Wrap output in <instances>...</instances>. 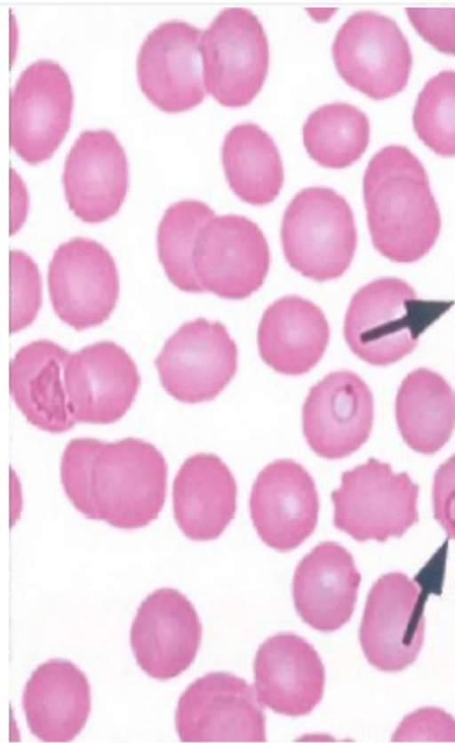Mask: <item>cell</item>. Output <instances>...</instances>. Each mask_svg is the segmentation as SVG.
Segmentation results:
<instances>
[{
    "instance_id": "ba28073f",
    "label": "cell",
    "mask_w": 455,
    "mask_h": 743,
    "mask_svg": "<svg viewBox=\"0 0 455 743\" xmlns=\"http://www.w3.org/2000/svg\"><path fill=\"white\" fill-rule=\"evenodd\" d=\"M74 92L60 63L40 59L19 76L10 94V145L26 163L50 159L70 124Z\"/></svg>"
},
{
    "instance_id": "8fae6325",
    "label": "cell",
    "mask_w": 455,
    "mask_h": 743,
    "mask_svg": "<svg viewBox=\"0 0 455 743\" xmlns=\"http://www.w3.org/2000/svg\"><path fill=\"white\" fill-rule=\"evenodd\" d=\"M238 350L220 322L196 318L183 324L155 360L161 384L186 403L215 398L234 378Z\"/></svg>"
},
{
    "instance_id": "7a4b0ae2",
    "label": "cell",
    "mask_w": 455,
    "mask_h": 743,
    "mask_svg": "<svg viewBox=\"0 0 455 743\" xmlns=\"http://www.w3.org/2000/svg\"><path fill=\"white\" fill-rule=\"evenodd\" d=\"M363 196L374 248L397 263H412L433 248L441 213L427 171L406 147L388 145L369 161Z\"/></svg>"
},
{
    "instance_id": "4dcf8cb0",
    "label": "cell",
    "mask_w": 455,
    "mask_h": 743,
    "mask_svg": "<svg viewBox=\"0 0 455 743\" xmlns=\"http://www.w3.org/2000/svg\"><path fill=\"white\" fill-rule=\"evenodd\" d=\"M41 304L42 280L36 263L22 251H10V333L29 326Z\"/></svg>"
},
{
    "instance_id": "5bb4252c",
    "label": "cell",
    "mask_w": 455,
    "mask_h": 743,
    "mask_svg": "<svg viewBox=\"0 0 455 743\" xmlns=\"http://www.w3.org/2000/svg\"><path fill=\"white\" fill-rule=\"evenodd\" d=\"M202 30L183 20H168L151 30L136 60L140 91L160 110L179 113L204 100L200 61Z\"/></svg>"
},
{
    "instance_id": "4316f807",
    "label": "cell",
    "mask_w": 455,
    "mask_h": 743,
    "mask_svg": "<svg viewBox=\"0 0 455 743\" xmlns=\"http://www.w3.org/2000/svg\"><path fill=\"white\" fill-rule=\"evenodd\" d=\"M221 162L231 190L243 202L261 206L273 202L283 184L279 150L255 124L235 125L226 134Z\"/></svg>"
},
{
    "instance_id": "44dd1931",
    "label": "cell",
    "mask_w": 455,
    "mask_h": 743,
    "mask_svg": "<svg viewBox=\"0 0 455 743\" xmlns=\"http://www.w3.org/2000/svg\"><path fill=\"white\" fill-rule=\"evenodd\" d=\"M360 582L361 574L353 555L335 541H323L295 569V609L313 628L325 633L335 631L350 619Z\"/></svg>"
},
{
    "instance_id": "7c38bea8",
    "label": "cell",
    "mask_w": 455,
    "mask_h": 743,
    "mask_svg": "<svg viewBox=\"0 0 455 743\" xmlns=\"http://www.w3.org/2000/svg\"><path fill=\"white\" fill-rule=\"evenodd\" d=\"M264 710L243 678L211 672L180 696L175 725L183 742L266 741Z\"/></svg>"
},
{
    "instance_id": "4fadbf2b",
    "label": "cell",
    "mask_w": 455,
    "mask_h": 743,
    "mask_svg": "<svg viewBox=\"0 0 455 743\" xmlns=\"http://www.w3.org/2000/svg\"><path fill=\"white\" fill-rule=\"evenodd\" d=\"M425 600L405 574L390 572L372 585L359 630L363 651L376 668L401 671L412 664L423 645Z\"/></svg>"
},
{
    "instance_id": "d4e9b609",
    "label": "cell",
    "mask_w": 455,
    "mask_h": 743,
    "mask_svg": "<svg viewBox=\"0 0 455 743\" xmlns=\"http://www.w3.org/2000/svg\"><path fill=\"white\" fill-rule=\"evenodd\" d=\"M330 326L322 309L297 295L282 297L264 311L257 333L261 359L284 375H301L323 357Z\"/></svg>"
},
{
    "instance_id": "83f0119b",
    "label": "cell",
    "mask_w": 455,
    "mask_h": 743,
    "mask_svg": "<svg viewBox=\"0 0 455 743\" xmlns=\"http://www.w3.org/2000/svg\"><path fill=\"white\" fill-rule=\"evenodd\" d=\"M303 143L309 156L318 164L342 169L356 162L366 151L370 123L358 108L344 102L319 107L307 118Z\"/></svg>"
},
{
    "instance_id": "7402d4cb",
    "label": "cell",
    "mask_w": 455,
    "mask_h": 743,
    "mask_svg": "<svg viewBox=\"0 0 455 743\" xmlns=\"http://www.w3.org/2000/svg\"><path fill=\"white\" fill-rule=\"evenodd\" d=\"M236 495L235 479L220 457L194 454L183 462L173 481L176 523L189 539H215L235 517Z\"/></svg>"
},
{
    "instance_id": "ffe728a7",
    "label": "cell",
    "mask_w": 455,
    "mask_h": 743,
    "mask_svg": "<svg viewBox=\"0 0 455 743\" xmlns=\"http://www.w3.org/2000/svg\"><path fill=\"white\" fill-rule=\"evenodd\" d=\"M258 698L274 712L307 715L323 698L325 671L315 648L293 633H279L263 642L255 656Z\"/></svg>"
},
{
    "instance_id": "ac0fdd59",
    "label": "cell",
    "mask_w": 455,
    "mask_h": 743,
    "mask_svg": "<svg viewBox=\"0 0 455 743\" xmlns=\"http://www.w3.org/2000/svg\"><path fill=\"white\" fill-rule=\"evenodd\" d=\"M64 384L76 423L106 425L116 422L130 409L140 377L124 348L104 340L70 355Z\"/></svg>"
},
{
    "instance_id": "f546056e",
    "label": "cell",
    "mask_w": 455,
    "mask_h": 743,
    "mask_svg": "<svg viewBox=\"0 0 455 743\" xmlns=\"http://www.w3.org/2000/svg\"><path fill=\"white\" fill-rule=\"evenodd\" d=\"M419 139L434 153L455 156V71L443 70L419 92L412 113Z\"/></svg>"
},
{
    "instance_id": "1f68e13d",
    "label": "cell",
    "mask_w": 455,
    "mask_h": 743,
    "mask_svg": "<svg viewBox=\"0 0 455 743\" xmlns=\"http://www.w3.org/2000/svg\"><path fill=\"white\" fill-rule=\"evenodd\" d=\"M417 33L438 52L455 55V8H406Z\"/></svg>"
},
{
    "instance_id": "2e32d148",
    "label": "cell",
    "mask_w": 455,
    "mask_h": 743,
    "mask_svg": "<svg viewBox=\"0 0 455 743\" xmlns=\"http://www.w3.org/2000/svg\"><path fill=\"white\" fill-rule=\"evenodd\" d=\"M202 624L193 603L179 590L159 588L138 608L131 627V646L138 666L150 677L168 680L196 659Z\"/></svg>"
},
{
    "instance_id": "d6a6232c",
    "label": "cell",
    "mask_w": 455,
    "mask_h": 743,
    "mask_svg": "<svg viewBox=\"0 0 455 743\" xmlns=\"http://www.w3.org/2000/svg\"><path fill=\"white\" fill-rule=\"evenodd\" d=\"M434 516L455 539V454L437 468L433 485Z\"/></svg>"
},
{
    "instance_id": "30bf717a",
    "label": "cell",
    "mask_w": 455,
    "mask_h": 743,
    "mask_svg": "<svg viewBox=\"0 0 455 743\" xmlns=\"http://www.w3.org/2000/svg\"><path fill=\"white\" fill-rule=\"evenodd\" d=\"M193 266L204 292L243 300L262 286L270 252L263 232L252 220L235 214L214 216L199 231Z\"/></svg>"
},
{
    "instance_id": "d6986e66",
    "label": "cell",
    "mask_w": 455,
    "mask_h": 743,
    "mask_svg": "<svg viewBox=\"0 0 455 743\" xmlns=\"http://www.w3.org/2000/svg\"><path fill=\"white\" fill-rule=\"evenodd\" d=\"M62 184L82 221L97 224L116 215L129 187L127 156L116 136L106 129L82 132L67 155Z\"/></svg>"
},
{
    "instance_id": "9a60e30c",
    "label": "cell",
    "mask_w": 455,
    "mask_h": 743,
    "mask_svg": "<svg viewBox=\"0 0 455 743\" xmlns=\"http://www.w3.org/2000/svg\"><path fill=\"white\" fill-rule=\"evenodd\" d=\"M374 419L371 389L348 370L328 373L314 385L302 407V427L311 450L326 459L357 451L369 438Z\"/></svg>"
},
{
    "instance_id": "8992f818",
    "label": "cell",
    "mask_w": 455,
    "mask_h": 743,
    "mask_svg": "<svg viewBox=\"0 0 455 743\" xmlns=\"http://www.w3.org/2000/svg\"><path fill=\"white\" fill-rule=\"evenodd\" d=\"M204 84L220 105H248L261 90L269 63L263 26L250 10L220 12L200 42Z\"/></svg>"
},
{
    "instance_id": "e0dca14e",
    "label": "cell",
    "mask_w": 455,
    "mask_h": 743,
    "mask_svg": "<svg viewBox=\"0 0 455 743\" xmlns=\"http://www.w3.org/2000/svg\"><path fill=\"white\" fill-rule=\"evenodd\" d=\"M252 524L269 547L287 552L315 531L319 498L315 481L299 463L276 459L258 474L249 500Z\"/></svg>"
},
{
    "instance_id": "5b68a950",
    "label": "cell",
    "mask_w": 455,
    "mask_h": 743,
    "mask_svg": "<svg viewBox=\"0 0 455 743\" xmlns=\"http://www.w3.org/2000/svg\"><path fill=\"white\" fill-rule=\"evenodd\" d=\"M331 497L334 526L357 541L402 537L419 520L418 484L374 458L343 472Z\"/></svg>"
},
{
    "instance_id": "603a6c76",
    "label": "cell",
    "mask_w": 455,
    "mask_h": 743,
    "mask_svg": "<svg viewBox=\"0 0 455 743\" xmlns=\"http://www.w3.org/2000/svg\"><path fill=\"white\" fill-rule=\"evenodd\" d=\"M22 707L30 731L44 742H68L84 729L91 711L86 675L72 662L51 659L26 683Z\"/></svg>"
},
{
    "instance_id": "9c48e42d",
    "label": "cell",
    "mask_w": 455,
    "mask_h": 743,
    "mask_svg": "<svg viewBox=\"0 0 455 743\" xmlns=\"http://www.w3.org/2000/svg\"><path fill=\"white\" fill-rule=\"evenodd\" d=\"M47 283L55 314L76 331L107 321L119 297L114 258L90 238H72L54 251Z\"/></svg>"
},
{
    "instance_id": "484cf974",
    "label": "cell",
    "mask_w": 455,
    "mask_h": 743,
    "mask_svg": "<svg viewBox=\"0 0 455 743\" xmlns=\"http://www.w3.org/2000/svg\"><path fill=\"white\" fill-rule=\"evenodd\" d=\"M395 418L400 434L410 448L427 455L438 451L455 428L451 387L432 370H414L398 389Z\"/></svg>"
},
{
    "instance_id": "6da1fadb",
    "label": "cell",
    "mask_w": 455,
    "mask_h": 743,
    "mask_svg": "<svg viewBox=\"0 0 455 743\" xmlns=\"http://www.w3.org/2000/svg\"><path fill=\"white\" fill-rule=\"evenodd\" d=\"M60 473L76 510L118 529L147 526L165 502L168 465L155 445L140 438L72 439L63 451Z\"/></svg>"
},
{
    "instance_id": "52a82bcc",
    "label": "cell",
    "mask_w": 455,
    "mask_h": 743,
    "mask_svg": "<svg viewBox=\"0 0 455 743\" xmlns=\"http://www.w3.org/2000/svg\"><path fill=\"white\" fill-rule=\"evenodd\" d=\"M332 57L344 81L375 100L402 92L412 67L409 43L396 22L372 11L355 12L342 24Z\"/></svg>"
},
{
    "instance_id": "277c9868",
    "label": "cell",
    "mask_w": 455,
    "mask_h": 743,
    "mask_svg": "<svg viewBox=\"0 0 455 743\" xmlns=\"http://www.w3.org/2000/svg\"><path fill=\"white\" fill-rule=\"evenodd\" d=\"M281 240L286 261L303 276L320 283L339 278L357 245L352 209L331 188H306L284 211Z\"/></svg>"
},
{
    "instance_id": "cb8c5ba5",
    "label": "cell",
    "mask_w": 455,
    "mask_h": 743,
    "mask_svg": "<svg viewBox=\"0 0 455 743\" xmlns=\"http://www.w3.org/2000/svg\"><path fill=\"white\" fill-rule=\"evenodd\" d=\"M68 349L48 340L18 350L10 364V394L26 419L37 428L60 434L74 421L64 384Z\"/></svg>"
},
{
    "instance_id": "f1b7e54d",
    "label": "cell",
    "mask_w": 455,
    "mask_h": 743,
    "mask_svg": "<svg viewBox=\"0 0 455 743\" xmlns=\"http://www.w3.org/2000/svg\"><path fill=\"white\" fill-rule=\"evenodd\" d=\"M215 216L198 200H180L170 205L158 225L157 255L170 282L182 292H204L193 266V252L201 228Z\"/></svg>"
},
{
    "instance_id": "3957f363",
    "label": "cell",
    "mask_w": 455,
    "mask_h": 743,
    "mask_svg": "<svg viewBox=\"0 0 455 743\" xmlns=\"http://www.w3.org/2000/svg\"><path fill=\"white\" fill-rule=\"evenodd\" d=\"M453 305V300H420L407 282L380 277L353 295L345 316L344 338L360 359L386 366L411 354L419 336Z\"/></svg>"
}]
</instances>
